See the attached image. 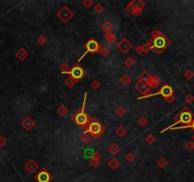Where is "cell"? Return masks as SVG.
Segmentation results:
<instances>
[{
	"label": "cell",
	"instance_id": "cell-7",
	"mask_svg": "<svg viewBox=\"0 0 194 182\" xmlns=\"http://www.w3.org/2000/svg\"><path fill=\"white\" fill-rule=\"evenodd\" d=\"M85 51H84V53L80 57V59L78 60V62H77V64H79L81 61L84 58V56L86 55V54H88V53H90V54H93V53H97V52H99V49H100V45H99V43L97 41V40H95V39H90V40H88L87 41V43L85 44Z\"/></svg>",
	"mask_w": 194,
	"mask_h": 182
},
{
	"label": "cell",
	"instance_id": "cell-35",
	"mask_svg": "<svg viewBox=\"0 0 194 182\" xmlns=\"http://www.w3.org/2000/svg\"><path fill=\"white\" fill-rule=\"evenodd\" d=\"M46 42H48V40H46V37H45V36H40V37L37 39V43H38L40 46L45 45Z\"/></svg>",
	"mask_w": 194,
	"mask_h": 182
},
{
	"label": "cell",
	"instance_id": "cell-9",
	"mask_svg": "<svg viewBox=\"0 0 194 182\" xmlns=\"http://www.w3.org/2000/svg\"><path fill=\"white\" fill-rule=\"evenodd\" d=\"M67 74L73 80H75L76 82H79L80 80H82L84 77L85 70L79 64H76L71 67L70 70L67 72Z\"/></svg>",
	"mask_w": 194,
	"mask_h": 182
},
{
	"label": "cell",
	"instance_id": "cell-30",
	"mask_svg": "<svg viewBox=\"0 0 194 182\" xmlns=\"http://www.w3.org/2000/svg\"><path fill=\"white\" fill-rule=\"evenodd\" d=\"M78 82H76L75 80H73L71 77H68L67 79H66L65 81H64V84H65V85L67 86V87H69V88H71L72 86H74V85L75 84H77Z\"/></svg>",
	"mask_w": 194,
	"mask_h": 182
},
{
	"label": "cell",
	"instance_id": "cell-11",
	"mask_svg": "<svg viewBox=\"0 0 194 182\" xmlns=\"http://www.w3.org/2000/svg\"><path fill=\"white\" fill-rule=\"evenodd\" d=\"M133 48V44L127 38H123L117 45V49L122 53H127Z\"/></svg>",
	"mask_w": 194,
	"mask_h": 182
},
{
	"label": "cell",
	"instance_id": "cell-45",
	"mask_svg": "<svg viewBox=\"0 0 194 182\" xmlns=\"http://www.w3.org/2000/svg\"><path fill=\"white\" fill-rule=\"evenodd\" d=\"M136 51L137 54H141V53H142V49H141V46H136Z\"/></svg>",
	"mask_w": 194,
	"mask_h": 182
},
{
	"label": "cell",
	"instance_id": "cell-16",
	"mask_svg": "<svg viewBox=\"0 0 194 182\" xmlns=\"http://www.w3.org/2000/svg\"><path fill=\"white\" fill-rule=\"evenodd\" d=\"M100 29H102L105 33L107 32H112L113 29H114V26L111 22L109 21H103L100 25Z\"/></svg>",
	"mask_w": 194,
	"mask_h": 182
},
{
	"label": "cell",
	"instance_id": "cell-41",
	"mask_svg": "<svg viewBox=\"0 0 194 182\" xmlns=\"http://www.w3.org/2000/svg\"><path fill=\"white\" fill-rule=\"evenodd\" d=\"M94 10H95V11H96V12L99 13V12H102V11H103V7H102V5L100 4V3H98V4L95 6Z\"/></svg>",
	"mask_w": 194,
	"mask_h": 182
},
{
	"label": "cell",
	"instance_id": "cell-20",
	"mask_svg": "<svg viewBox=\"0 0 194 182\" xmlns=\"http://www.w3.org/2000/svg\"><path fill=\"white\" fill-rule=\"evenodd\" d=\"M119 82L124 86L129 85L132 83V78L128 75V74H124V75H122V77L119 79Z\"/></svg>",
	"mask_w": 194,
	"mask_h": 182
},
{
	"label": "cell",
	"instance_id": "cell-27",
	"mask_svg": "<svg viewBox=\"0 0 194 182\" xmlns=\"http://www.w3.org/2000/svg\"><path fill=\"white\" fill-rule=\"evenodd\" d=\"M99 53H100V55L105 58V57H107L109 55L110 50H109L108 48H106V46H100V49L99 50Z\"/></svg>",
	"mask_w": 194,
	"mask_h": 182
},
{
	"label": "cell",
	"instance_id": "cell-24",
	"mask_svg": "<svg viewBox=\"0 0 194 182\" xmlns=\"http://www.w3.org/2000/svg\"><path fill=\"white\" fill-rule=\"evenodd\" d=\"M57 113L59 114L60 116L64 117L65 115H67L68 109L66 108V106H65V105H64V104H60V105H59V107H58V109H57Z\"/></svg>",
	"mask_w": 194,
	"mask_h": 182
},
{
	"label": "cell",
	"instance_id": "cell-43",
	"mask_svg": "<svg viewBox=\"0 0 194 182\" xmlns=\"http://www.w3.org/2000/svg\"><path fill=\"white\" fill-rule=\"evenodd\" d=\"M99 162H100V160L94 159V158H90V164H91L93 167H97V166H99Z\"/></svg>",
	"mask_w": 194,
	"mask_h": 182
},
{
	"label": "cell",
	"instance_id": "cell-36",
	"mask_svg": "<svg viewBox=\"0 0 194 182\" xmlns=\"http://www.w3.org/2000/svg\"><path fill=\"white\" fill-rule=\"evenodd\" d=\"M100 83L99 82V81H97V80H95V81H93V82L91 83V87L94 90H97V89H99V87H100Z\"/></svg>",
	"mask_w": 194,
	"mask_h": 182
},
{
	"label": "cell",
	"instance_id": "cell-32",
	"mask_svg": "<svg viewBox=\"0 0 194 182\" xmlns=\"http://www.w3.org/2000/svg\"><path fill=\"white\" fill-rule=\"evenodd\" d=\"M124 65H125L127 67H132L133 65H135V60H133L132 57H127V58L124 60Z\"/></svg>",
	"mask_w": 194,
	"mask_h": 182
},
{
	"label": "cell",
	"instance_id": "cell-26",
	"mask_svg": "<svg viewBox=\"0 0 194 182\" xmlns=\"http://www.w3.org/2000/svg\"><path fill=\"white\" fill-rule=\"evenodd\" d=\"M141 49H142V53L144 54H147L151 49H152V45H151V42L148 41L147 43H145L143 46H141Z\"/></svg>",
	"mask_w": 194,
	"mask_h": 182
},
{
	"label": "cell",
	"instance_id": "cell-44",
	"mask_svg": "<svg viewBox=\"0 0 194 182\" xmlns=\"http://www.w3.org/2000/svg\"><path fill=\"white\" fill-rule=\"evenodd\" d=\"M188 128H191V129L194 130V120H192V123H191L190 124L186 125V126H184V127H181L180 129H188ZM180 129H179V130H180Z\"/></svg>",
	"mask_w": 194,
	"mask_h": 182
},
{
	"label": "cell",
	"instance_id": "cell-42",
	"mask_svg": "<svg viewBox=\"0 0 194 182\" xmlns=\"http://www.w3.org/2000/svg\"><path fill=\"white\" fill-rule=\"evenodd\" d=\"M83 7H85V8H89V7H91L93 5V1L92 0H83Z\"/></svg>",
	"mask_w": 194,
	"mask_h": 182
},
{
	"label": "cell",
	"instance_id": "cell-39",
	"mask_svg": "<svg viewBox=\"0 0 194 182\" xmlns=\"http://www.w3.org/2000/svg\"><path fill=\"white\" fill-rule=\"evenodd\" d=\"M138 123L141 125L142 127H144L147 123H148V120H147V119L145 117H141L138 120Z\"/></svg>",
	"mask_w": 194,
	"mask_h": 182
},
{
	"label": "cell",
	"instance_id": "cell-14",
	"mask_svg": "<svg viewBox=\"0 0 194 182\" xmlns=\"http://www.w3.org/2000/svg\"><path fill=\"white\" fill-rule=\"evenodd\" d=\"M22 125H23V127L25 128L26 130L30 131L32 127H34L35 123H34V120H33L30 117H26L23 120V121H22Z\"/></svg>",
	"mask_w": 194,
	"mask_h": 182
},
{
	"label": "cell",
	"instance_id": "cell-5",
	"mask_svg": "<svg viewBox=\"0 0 194 182\" xmlns=\"http://www.w3.org/2000/svg\"><path fill=\"white\" fill-rule=\"evenodd\" d=\"M84 132L93 138H99L104 133V126L97 119H93L89 121L88 125L84 129Z\"/></svg>",
	"mask_w": 194,
	"mask_h": 182
},
{
	"label": "cell",
	"instance_id": "cell-18",
	"mask_svg": "<svg viewBox=\"0 0 194 182\" xmlns=\"http://www.w3.org/2000/svg\"><path fill=\"white\" fill-rule=\"evenodd\" d=\"M15 55L19 60L24 61V60H26L27 58L29 57V52L27 51L26 49H19L18 51H16Z\"/></svg>",
	"mask_w": 194,
	"mask_h": 182
},
{
	"label": "cell",
	"instance_id": "cell-19",
	"mask_svg": "<svg viewBox=\"0 0 194 182\" xmlns=\"http://www.w3.org/2000/svg\"><path fill=\"white\" fill-rule=\"evenodd\" d=\"M127 133H128V131H127L126 127L124 125H119L117 128V129H116V134L117 135L118 137H120V138L125 137L126 135H127Z\"/></svg>",
	"mask_w": 194,
	"mask_h": 182
},
{
	"label": "cell",
	"instance_id": "cell-3",
	"mask_svg": "<svg viewBox=\"0 0 194 182\" xmlns=\"http://www.w3.org/2000/svg\"><path fill=\"white\" fill-rule=\"evenodd\" d=\"M156 95H160L162 96L166 102H168L169 104H171L174 102V91H173V88L170 85H164L161 86V88L159 89V91L155 92V93H152V94H148V95H145V96H141V97H138V100H142V99H147V98H150V97H153V96H156Z\"/></svg>",
	"mask_w": 194,
	"mask_h": 182
},
{
	"label": "cell",
	"instance_id": "cell-15",
	"mask_svg": "<svg viewBox=\"0 0 194 182\" xmlns=\"http://www.w3.org/2000/svg\"><path fill=\"white\" fill-rule=\"evenodd\" d=\"M152 75L148 72V71H143L140 75L138 76V82L140 83H145V84H149V82L152 79Z\"/></svg>",
	"mask_w": 194,
	"mask_h": 182
},
{
	"label": "cell",
	"instance_id": "cell-12",
	"mask_svg": "<svg viewBox=\"0 0 194 182\" xmlns=\"http://www.w3.org/2000/svg\"><path fill=\"white\" fill-rule=\"evenodd\" d=\"M136 90L142 94V96H145V95H148L151 92V88L148 84H145V83H140V82H137L136 84Z\"/></svg>",
	"mask_w": 194,
	"mask_h": 182
},
{
	"label": "cell",
	"instance_id": "cell-8",
	"mask_svg": "<svg viewBox=\"0 0 194 182\" xmlns=\"http://www.w3.org/2000/svg\"><path fill=\"white\" fill-rule=\"evenodd\" d=\"M73 16H74V12H73L67 6L62 7V8L57 11V17L64 24L69 22L73 18Z\"/></svg>",
	"mask_w": 194,
	"mask_h": 182
},
{
	"label": "cell",
	"instance_id": "cell-1",
	"mask_svg": "<svg viewBox=\"0 0 194 182\" xmlns=\"http://www.w3.org/2000/svg\"><path fill=\"white\" fill-rule=\"evenodd\" d=\"M193 120H194V114L186 106H184L183 109L175 116L174 118L175 123L171 124V126L167 127L166 129L162 130L161 133H164L169 130H179L181 127L190 124Z\"/></svg>",
	"mask_w": 194,
	"mask_h": 182
},
{
	"label": "cell",
	"instance_id": "cell-10",
	"mask_svg": "<svg viewBox=\"0 0 194 182\" xmlns=\"http://www.w3.org/2000/svg\"><path fill=\"white\" fill-rule=\"evenodd\" d=\"M34 179L37 182H50L52 179V177L50 176V174L46 170H41L34 177Z\"/></svg>",
	"mask_w": 194,
	"mask_h": 182
},
{
	"label": "cell",
	"instance_id": "cell-17",
	"mask_svg": "<svg viewBox=\"0 0 194 182\" xmlns=\"http://www.w3.org/2000/svg\"><path fill=\"white\" fill-rule=\"evenodd\" d=\"M148 85H149V86H150L151 89L157 88V87L160 85V79H159L157 76H152Z\"/></svg>",
	"mask_w": 194,
	"mask_h": 182
},
{
	"label": "cell",
	"instance_id": "cell-28",
	"mask_svg": "<svg viewBox=\"0 0 194 182\" xmlns=\"http://www.w3.org/2000/svg\"><path fill=\"white\" fill-rule=\"evenodd\" d=\"M59 69L62 71L63 74H67V72L70 70V67L68 66V65H66L65 63H63V64L60 65Z\"/></svg>",
	"mask_w": 194,
	"mask_h": 182
},
{
	"label": "cell",
	"instance_id": "cell-22",
	"mask_svg": "<svg viewBox=\"0 0 194 182\" xmlns=\"http://www.w3.org/2000/svg\"><path fill=\"white\" fill-rule=\"evenodd\" d=\"M119 165H120L119 161H118L116 158H111V159L108 161V166L111 168L112 170L117 169V168L119 167Z\"/></svg>",
	"mask_w": 194,
	"mask_h": 182
},
{
	"label": "cell",
	"instance_id": "cell-29",
	"mask_svg": "<svg viewBox=\"0 0 194 182\" xmlns=\"http://www.w3.org/2000/svg\"><path fill=\"white\" fill-rule=\"evenodd\" d=\"M184 77L188 81H191L194 77V73L191 69H186L184 73Z\"/></svg>",
	"mask_w": 194,
	"mask_h": 182
},
{
	"label": "cell",
	"instance_id": "cell-4",
	"mask_svg": "<svg viewBox=\"0 0 194 182\" xmlns=\"http://www.w3.org/2000/svg\"><path fill=\"white\" fill-rule=\"evenodd\" d=\"M86 97H87V93L84 94L83 97V105H82V109L80 110L78 113H76L74 116L72 117L73 121L79 125L80 127L82 128H86V126L88 125L89 121H90V118L88 117V115L85 112V103H86Z\"/></svg>",
	"mask_w": 194,
	"mask_h": 182
},
{
	"label": "cell",
	"instance_id": "cell-21",
	"mask_svg": "<svg viewBox=\"0 0 194 182\" xmlns=\"http://www.w3.org/2000/svg\"><path fill=\"white\" fill-rule=\"evenodd\" d=\"M104 38H105V40L108 43H110V44H114V43H116V41H117V37H116V35L114 34L113 32H107V33H105L104 34Z\"/></svg>",
	"mask_w": 194,
	"mask_h": 182
},
{
	"label": "cell",
	"instance_id": "cell-2",
	"mask_svg": "<svg viewBox=\"0 0 194 182\" xmlns=\"http://www.w3.org/2000/svg\"><path fill=\"white\" fill-rule=\"evenodd\" d=\"M150 42L152 45V49H153L158 54H162L163 51H165L171 45V40L159 30H155L152 32V38L150 39Z\"/></svg>",
	"mask_w": 194,
	"mask_h": 182
},
{
	"label": "cell",
	"instance_id": "cell-23",
	"mask_svg": "<svg viewBox=\"0 0 194 182\" xmlns=\"http://www.w3.org/2000/svg\"><path fill=\"white\" fill-rule=\"evenodd\" d=\"M108 152L112 155V156H115L119 152V147L117 143H112L109 147H108Z\"/></svg>",
	"mask_w": 194,
	"mask_h": 182
},
{
	"label": "cell",
	"instance_id": "cell-33",
	"mask_svg": "<svg viewBox=\"0 0 194 182\" xmlns=\"http://www.w3.org/2000/svg\"><path fill=\"white\" fill-rule=\"evenodd\" d=\"M167 164H168V160H167L166 158H160L157 160V165L160 168H165L167 166Z\"/></svg>",
	"mask_w": 194,
	"mask_h": 182
},
{
	"label": "cell",
	"instance_id": "cell-6",
	"mask_svg": "<svg viewBox=\"0 0 194 182\" xmlns=\"http://www.w3.org/2000/svg\"><path fill=\"white\" fill-rule=\"evenodd\" d=\"M145 7V3L141 0H133L126 7V11L133 15L138 16L141 14L143 9Z\"/></svg>",
	"mask_w": 194,
	"mask_h": 182
},
{
	"label": "cell",
	"instance_id": "cell-40",
	"mask_svg": "<svg viewBox=\"0 0 194 182\" xmlns=\"http://www.w3.org/2000/svg\"><path fill=\"white\" fill-rule=\"evenodd\" d=\"M125 159L127 160V161H133L135 160V156H133V153H128L125 156Z\"/></svg>",
	"mask_w": 194,
	"mask_h": 182
},
{
	"label": "cell",
	"instance_id": "cell-13",
	"mask_svg": "<svg viewBox=\"0 0 194 182\" xmlns=\"http://www.w3.org/2000/svg\"><path fill=\"white\" fill-rule=\"evenodd\" d=\"M25 169L28 171L29 173H31V174L32 173H35L37 171V169H38V164L33 159H30V160H29L28 162L26 163Z\"/></svg>",
	"mask_w": 194,
	"mask_h": 182
},
{
	"label": "cell",
	"instance_id": "cell-25",
	"mask_svg": "<svg viewBox=\"0 0 194 182\" xmlns=\"http://www.w3.org/2000/svg\"><path fill=\"white\" fill-rule=\"evenodd\" d=\"M81 140H82V142L84 143V144H87L90 142V140H91V137H90V135L87 134V133H83L82 136H81Z\"/></svg>",
	"mask_w": 194,
	"mask_h": 182
},
{
	"label": "cell",
	"instance_id": "cell-37",
	"mask_svg": "<svg viewBox=\"0 0 194 182\" xmlns=\"http://www.w3.org/2000/svg\"><path fill=\"white\" fill-rule=\"evenodd\" d=\"M186 148L189 151H193L194 150V142H193V141L192 140L188 141V142H186Z\"/></svg>",
	"mask_w": 194,
	"mask_h": 182
},
{
	"label": "cell",
	"instance_id": "cell-46",
	"mask_svg": "<svg viewBox=\"0 0 194 182\" xmlns=\"http://www.w3.org/2000/svg\"><path fill=\"white\" fill-rule=\"evenodd\" d=\"M192 141L194 142V135H193V137H192Z\"/></svg>",
	"mask_w": 194,
	"mask_h": 182
},
{
	"label": "cell",
	"instance_id": "cell-31",
	"mask_svg": "<svg viewBox=\"0 0 194 182\" xmlns=\"http://www.w3.org/2000/svg\"><path fill=\"white\" fill-rule=\"evenodd\" d=\"M125 113H126V109L124 108L123 106H121V105L118 106L117 108L116 109V114H117L118 117H120V118L123 117L125 115Z\"/></svg>",
	"mask_w": 194,
	"mask_h": 182
},
{
	"label": "cell",
	"instance_id": "cell-38",
	"mask_svg": "<svg viewBox=\"0 0 194 182\" xmlns=\"http://www.w3.org/2000/svg\"><path fill=\"white\" fill-rule=\"evenodd\" d=\"M185 101L188 104H191L193 103V101H194V97L193 95H191V94H186V97H185Z\"/></svg>",
	"mask_w": 194,
	"mask_h": 182
},
{
	"label": "cell",
	"instance_id": "cell-34",
	"mask_svg": "<svg viewBox=\"0 0 194 182\" xmlns=\"http://www.w3.org/2000/svg\"><path fill=\"white\" fill-rule=\"evenodd\" d=\"M146 141L148 144H152L155 142V137L153 135H149L148 137L146 138Z\"/></svg>",
	"mask_w": 194,
	"mask_h": 182
}]
</instances>
